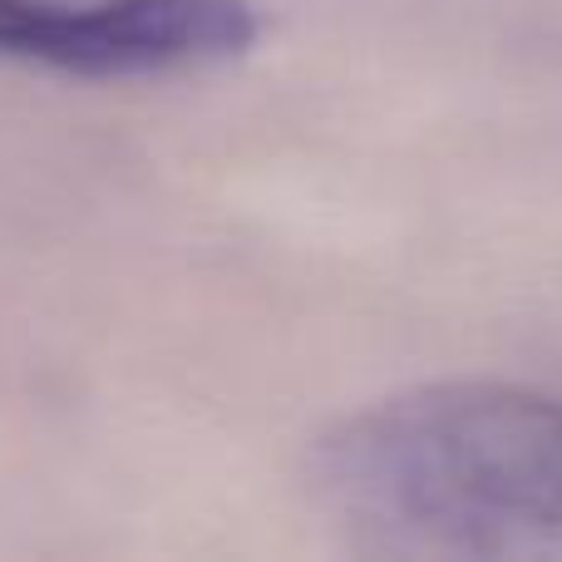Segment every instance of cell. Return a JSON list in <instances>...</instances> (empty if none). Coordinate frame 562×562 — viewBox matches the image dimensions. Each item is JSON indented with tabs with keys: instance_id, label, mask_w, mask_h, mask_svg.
Returning a JSON list of instances; mask_svg holds the SVG:
<instances>
[{
	"instance_id": "cell-2",
	"label": "cell",
	"mask_w": 562,
	"mask_h": 562,
	"mask_svg": "<svg viewBox=\"0 0 562 562\" xmlns=\"http://www.w3.org/2000/svg\"><path fill=\"white\" fill-rule=\"evenodd\" d=\"M257 40L247 0H0V55L75 75H148L243 55Z\"/></svg>"
},
{
	"instance_id": "cell-1",
	"label": "cell",
	"mask_w": 562,
	"mask_h": 562,
	"mask_svg": "<svg viewBox=\"0 0 562 562\" xmlns=\"http://www.w3.org/2000/svg\"><path fill=\"white\" fill-rule=\"evenodd\" d=\"M326 514L380 558L562 562V400L425 385L316 449Z\"/></svg>"
}]
</instances>
